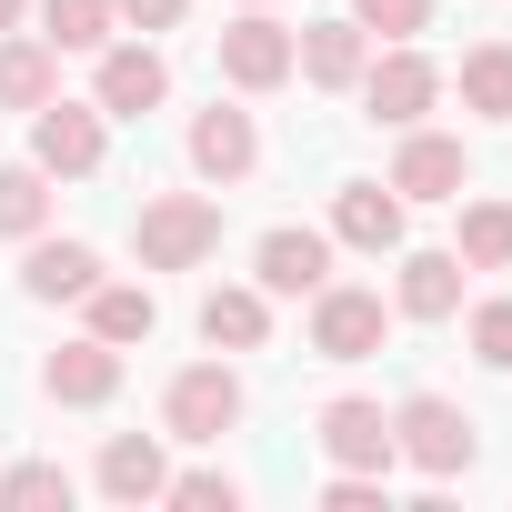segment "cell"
<instances>
[{
  "label": "cell",
  "mask_w": 512,
  "mask_h": 512,
  "mask_svg": "<svg viewBox=\"0 0 512 512\" xmlns=\"http://www.w3.org/2000/svg\"><path fill=\"white\" fill-rule=\"evenodd\" d=\"M131 241H141V272H191V262L221 251V211L201 191H161V201H141Z\"/></svg>",
  "instance_id": "obj_1"
},
{
  "label": "cell",
  "mask_w": 512,
  "mask_h": 512,
  "mask_svg": "<svg viewBox=\"0 0 512 512\" xmlns=\"http://www.w3.org/2000/svg\"><path fill=\"white\" fill-rule=\"evenodd\" d=\"M392 452L422 462L432 482H452V472H472V422H462L442 392H412V402L392 412Z\"/></svg>",
  "instance_id": "obj_2"
},
{
  "label": "cell",
  "mask_w": 512,
  "mask_h": 512,
  "mask_svg": "<svg viewBox=\"0 0 512 512\" xmlns=\"http://www.w3.org/2000/svg\"><path fill=\"white\" fill-rule=\"evenodd\" d=\"M31 161L61 171V181H91V171H101V111H81V101L51 91V101L31 111Z\"/></svg>",
  "instance_id": "obj_3"
},
{
  "label": "cell",
  "mask_w": 512,
  "mask_h": 512,
  "mask_svg": "<svg viewBox=\"0 0 512 512\" xmlns=\"http://www.w3.org/2000/svg\"><path fill=\"white\" fill-rule=\"evenodd\" d=\"M312 352L322 362H372L382 352V292H312Z\"/></svg>",
  "instance_id": "obj_4"
},
{
  "label": "cell",
  "mask_w": 512,
  "mask_h": 512,
  "mask_svg": "<svg viewBox=\"0 0 512 512\" xmlns=\"http://www.w3.org/2000/svg\"><path fill=\"white\" fill-rule=\"evenodd\" d=\"M161 412H171V432H181V442H221V432L241 422V382H231L221 362H191V372L171 382V402H161Z\"/></svg>",
  "instance_id": "obj_5"
},
{
  "label": "cell",
  "mask_w": 512,
  "mask_h": 512,
  "mask_svg": "<svg viewBox=\"0 0 512 512\" xmlns=\"http://www.w3.org/2000/svg\"><path fill=\"white\" fill-rule=\"evenodd\" d=\"M362 101H372V121L412 131V121L442 101V71H432L422 51H392V61H372V71H362Z\"/></svg>",
  "instance_id": "obj_6"
},
{
  "label": "cell",
  "mask_w": 512,
  "mask_h": 512,
  "mask_svg": "<svg viewBox=\"0 0 512 512\" xmlns=\"http://www.w3.org/2000/svg\"><path fill=\"white\" fill-rule=\"evenodd\" d=\"M221 71H231L241 91H282V81H292V31L262 21V11H241V21L221 31Z\"/></svg>",
  "instance_id": "obj_7"
},
{
  "label": "cell",
  "mask_w": 512,
  "mask_h": 512,
  "mask_svg": "<svg viewBox=\"0 0 512 512\" xmlns=\"http://www.w3.org/2000/svg\"><path fill=\"white\" fill-rule=\"evenodd\" d=\"M41 392H51V402H111V392H121V342H101V332H91V342H61V352L41 362Z\"/></svg>",
  "instance_id": "obj_8"
},
{
  "label": "cell",
  "mask_w": 512,
  "mask_h": 512,
  "mask_svg": "<svg viewBox=\"0 0 512 512\" xmlns=\"http://www.w3.org/2000/svg\"><path fill=\"white\" fill-rule=\"evenodd\" d=\"M322 452H332L342 472H392V422H382V402H332V412H322Z\"/></svg>",
  "instance_id": "obj_9"
},
{
  "label": "cell",
  "mask_w": 512,
  "mask_h": 512,
  "mask_svg": "<svg viewBox=\"0 0 512 512\" xmlns=\"http://www.w3.org/2000/svg\"><path fill=\"white\" fill-rule=\"evenodd\" d=\"M251 161H262V141H251V111H221V101H211V111L191 121V171H201V181H241Z\"/></svg>",
  "instance_id": "obj_10"
},
{
  "label": "cell",
  "mask_w": 512,
  "mask_h": 512,
  "mask_svg": "<svg viewBox=\"0 0 512 512\" xmlns=\"http://www.w3.org/2000/svg\"><path fill=\"white\" fill-rule=\"evenodd\" d=\"M392 191H402V201H462V141L412 131L402 161H392Z\"/></svg>",
  "instance_id": "obj_11"
},
{
  "label": "cell",
  "mask_w": 512,
  "mask_h": 512,
  "mask_svg": "<svg viewBox=\"0 0 512 512\" xmlns=\"http://www.w3.org/2000/svg\"><path fill=\"white\" fill-rule=\"evenodd\" d=\"M332 282V241L322 231H262V292H322Z\"/></svg>",
  "instance_id": "obj_12"
},
{
  "label": "cell",
  "mask_w": 512,
  "mask_h": 512,
  "mask_svg": "<svg viewBox=\"0 0 512 512\" xmlns=\"http://www.w3.org/2000/svg\"><path fill=\"white\" fill-rule=\"evenodd\" d=\"M21 282H31V302H91V282H101V251H91V241H31Z\"/></svg>",
  "instance_id": "obj_13"
},
{
  "label": "cell",
  "mask_w": 512,
  "mask_h": 512,
  "mask_svg": "<svg viewBox=\"0 0 512 512\" xmlns=\"http://www.w3.org/2000/svg\"><path fill=\"white\" fill-rule=\"evenodd\" d=\"M332 231H342L352 251H392V241H402V191H392V181H352V191L332 201Z\"/></svg>",
  "instance_id": "obj_14"
},
{
  "label": "cell",
  "mask_w": 512,
  "mask_h": 512,
  "mask_svg": "<svg viewBox=\"0 0 512 512\" xmlns=\"http://www.w3.org/2000/svg\"><path fill=\"white\" fill-rule=\"evenodd\" d=\"M292 71H312L322 91H352L362 81V21H312L292 41Z\"/></svg>",
  "instance_id": "obj_15"
},
{
  "label": "cell",
  "mask_w": 512,
  "mask_h": 512,
  "mask_svg": "<svg viewBox=\"0 0 512 512\" xmlns=\"http://www.w3.org/2000/svg\"><path fill=\"white\" fill-rule=\"evenodd\" d=\"M161 91H171L161 51H101V111L141 121V111H161Z\"/></svg>",
  "instance_id": "obj_16"
},
{
  "label": "cell",
  "mask_w": 512,
  "mask_h": 512,
  "mask_svg": "<svg viewBox=\"0 0 512 512\" xmlns=\"http://www.w3.org/2000/svg\"><path fill=\"white\" fill-rule=\"evenodd\" d=\"M161 482H171L161 442H151V432H111V452H101V492H111V502H161Z\"/></svg>",
  "instance_id": "obj_17"
},
{
  "label": "cell",
  "mask_w": 512,
  "mask_h": 512,
  "mask_svg": "<svg viewBox=\"0 0 512 512\" xmlns=\"http://www.w3.org/2000/svg\"><path fill=\"white\" fill-rule=\"evenodd\" d=\"M402 312L412 322L462 312V251H412V262H402Z\"/></svg>",
  "instance_id": "obj_18"
},
{
  "label": "cell",
  "mask_w": 512,
  "mask_h": 512,
  "mask_svg": "<svg viewBox=\"0 0 512 512\" xmlns=\"http://www.w3.org/2000/svg\"><path fill=\"white\" fill-rule=\"evenodd\" d=\"M151 322H161V302L141 282H91V332L101 342H151Z\"/></svg>",
  "instance_id": "obj_19"
},
{
  "label": "cell",
  "mask_w": 512,
  "mask_h": 512,
  "mask_svg": "<svg viewBox=\"0 0 512 512\" xmlns=\"http://www.w3.org/2000/svg\"><path fill=\"white\" fill-rule=\"evenodd\" d=\"M51 91H61L51 41H0V101H11V111H41Z\"/></svg>",
  "instance_id": "obj_20"
},
{
  "label": "cell",
  "mask_w": 512,
  "mask_h": 512,
  "mask_svg": "<svg viewBox=\"0 0 512 512\" xmlns=\"http://www.w3.org/2000/svg\"><path fill=\"white\" fill-rule=\"evenodd\" d=\"M262 332H272L262 292H211V302H201V342H211V352H221V342H231V352H251Z\"/></svg>",
  "instance_id": "obj_21"
},
{
  "label": "cell",
  "mask_w": 512,
  "mask_h": 512,
  "mask_svg": "<svg viewBox=\"0 0 512 512\" xmlns=\"http://www.w3.org/2000/svg\"><path fill=\"white\" fill-rule=\"evenodd\" d=\"M462 101H472L482 121H512V41H482V51L462 61Z\"/></svg>",
  "instance_id": "obj_22"
},
{
  "label": "cell",
  "mask_w": 512,
  "mask_h": 512,
  "mask_svg": "<svg viewBox=\"0 0 512 512\" xmlns=\"http://www.w3.org/2000/svg\"><path fill=\"white\" fill-rule=\"evenodd\" d=\"M41 41L51 51H101L111 41V0H41Z\"/></svg>",
  "instance_id": "obj_23"
},
{
  "label": "cell",
  "mask_w": 512,
  "mask_h": 512,
  "mask_svg": "<svg viewBox=\"0 0 512 512\" xmlns=\"http://www.w3.org/2000/svg\"><path fill=\"white\" fill-rule=\"evenodd\" d=\"M462 262L472 272H502L512 262V201H472L462 211Z\"/></svg>",
  "instance_id": "obj_24"
},
{
  "label": "cell",
  "mask_w": 512,
  "mask_h": 512,
  "mask_svg": "<svg viewBox=\"0 0 512 512\" xmlns=\"http://www.w3.org/2000/svg\"><path fill=\"white\" fill-rule=\"evenodd\" d=\"M41 221H51V191H41V161H31V171H0V231H21V241H31Z\"/></svg>",
  "instance_id": "obj_25"
},
{
  "label": "cell",
  "mask_w": 512,
  "mask_h": 512,
  "mask_svg": "<svg viewBox=\"0 0 512 512\" xmlns=\"http://www.w3.org/2000/svg\"><path fill=\"white\" fill-rule=\"evenodd\" d=\"M0 502H11V512H51V502H71V472H51V462H21L11 482H0Z\"/></svg>",
  "instance_id": "obj_26"
},
{
  "label": "cell",
  "mask_w": 512,
  "mask_h": 512,
  "mask_svg": "<svg viewBox=\"0 0 512 512\" xmlns=\"http://www.w3.org/2000/svg\"><path fill=\"white\" fill-rule=\"evenodd\" d=\"M161 502H181V512H231L241 482H231V472H181V482H161Z\"/></svg>",
  "instance_id": "obj_27"
},
{
  "label": "cell",
  "mask_w": 512,
  "mask_h": 512,
  "mask_svg": "<svg viewBox=\"0 0 512 512\" xmlns=\"http://www.w3.org/2000/svg\"><path fill=\"white\" fill-rule=\"evenodd\" d=\"M352 21L382 31V41H412V31L432 21V0H352Z\"/></svg>",
  "instance_id": "obj_28"
},
{
  "label": "cell",
  "mask_w": 512,
  "mask_h": 512,
  "mask_svg": "<svg viewBox=\"0 0 512 512\" xmlns=\"http://www.w3.org/2000/svg\"><path fill=\"white\" fill-rule=\"evenodd\" d=\"M472 352H482L492 372H512V302H482V312H472Z\"/></svg>",
  "instance_id": "obj_29"
},
{
  "label": "cell",
  "mask_w": 512,
  "mask_h": 512,
  "mask_svg": "<svg viewBox=\"0 0 512 512\" xmlns=\"http://www.w3.org/2000/svg\"><path fill=\"white\" fill-rule=\"evenodd\" d=\"M322 502H332V512H382V472H332Z\"/></svg>",
  "instance_id": "obj_30"
},
{
  "label": "cell",
  "mask_w": 512,
  "mask_h": 512,
  "mask_svg": "<svg viewBox=\"0 0 512 512\" xmlns=\"http://www.w3.org/2000/svg\"><path fill=\"white\" fill-rule=\"evenodd\" d=\"M111 21H131V31H171L181 0H111Z\"/></svg>",
  "instance_id": "obj_31"
},
{
  "label": "cell",
  "mask_w": 512,
  "mask_h": 512,
  "mask_svg": "<svg viewBox=\"0 0 512 512\" xmlns=\"http://www.w3.org/2000/svg\"><path fill=\"white\" fill-rule=\"evenodd\" d=\"M11 21H21V0H0V31H11Z\"/></svg>",
  "instance_id": "obj_32"
}]
</instances>
